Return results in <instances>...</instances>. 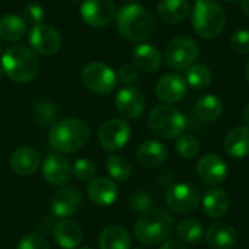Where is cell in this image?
Segmentation results:
<instances>
[{"label": "cell", "mask_w": 249, "mask_h": 249, "mask_svg": "<svg viewBox=\"0 0 249 249\" xmlns=\"http://www.w3.org/2000/svg\"><path fill=\"white\" fill-rule=\"evenodd\" d=\"M146 107V101L143 93L134 86L123 88L115 96V108L127 120L139 118Z\"/></svg>", "instance_id": "cell-13"}, {"label": "cell", "mask_w": 249, "mask_h": 249, "mask_svg": "<svg viewBox=\"0 0 249 249\" xmlns=\"http://www.w3.org/2000/svg\"><path fill=\"white\" fill-rule=\"evenodd\" d=\"M82 206V196L74 187H61L54 193L51 200V210L54 216L69 219L74 216Z\"/></svg>", "instance_id": "cell-16"}, {"label": "cell", "mask_w": 249, "mask_h": 249, "mask_svg": "<svg viewBox=\"0 0 249 249\" xmlns=\"http://www.w3.org/2000/svg\"><path fill=\"white\" fill-rule=\"evenodd\" d=\"M1 76H3V70H1V67H0V80H1Z\"/></svg>", "instance_id": "cell-46"}, {"label": "cell", "mask_w": 249, "mask_h": 249, "mask_svg": "<svg viewBox=\"0 0 249 249\" xmlns=\"http://www.w3.org/2000/svg\"><path fill=\"white\" fill-rule=\"evenodd\" d=\"M200 55L198 42L187 35L174 38L165 48V61L175 70H188Z\"/></svg>", "instance_id": "cell-7"}, {"label": "cell", "mask_w": 249, "mask_h": 249, "mask_svg": "<svg viewBox=\"0 0 249 249\" xmlns=\"http://www.w3.org/2000/svg\"><path fill=\"white\" fill-rule=\"evenodd\" d=\"M130 209L136 213H144L147 210H150L152 207V197L146 193V191H136L134 194H131L130 197Z\"/></svg>", "instance_id": "cell-36"}, {"label": "cell", "mask_w": 249, "mask_h": 249, "mask_svg": "<svg viewBox=\"0 0 249 249\" xmlns=\"http://www.w3.org/2000/svg\"><path fill=\"white\" fill-rule=\"evenodd\" d=\"M190 13V1L188 0H160L158 3V15L159 18L169 25L181 23L187 19Z\"/></svg>", "instance_id": "cell-26"}, {"label": "cell", "mask_w": 249, "mask_h": 249, "mask_svg": "<svg viewBox=\"0 0 249 249\" xmlns=\"http://www.w3.org/2000/svg\"><path fill=\"white\" fill-rule=\"evenodd\" d=\"M177 152L184 159H194L200 153V142L193 134H181L175 143Z\"/></svg>", "instance_id": "cell-33"}, {"label": "cell", "mask_w": 249, "mask_h": 249, "mask_svg": "<svg viewBox=\"0 0 249 249\" xmlns=\"http://www.w3.org/2000/svg\"><path fill=\"white\" fill-rule=\"evenodd\" d=\"M242 120L247 124V127H249V102L244 107V109H242Z\"/></svg>", "instance_id": "cell-42"}, {"label": "cell", "mask_w": 249, "mask_h": 249, "mask_svg": "<svg viewBox=\"0 0 249 249\" xmlns=\"http://www.w3.org/2000/svg\"><path fill=\"white\" fill-rule=\"evenodd\" d=\"M225 150L235 159L249 156V127H235L225 137Z\"/></svg>", "instance_id": "cell-25"}, {"label": "cell", "mask_w": 249, "mask_h": 249, "mask_svg": "<svg viewBox=\"0 0 249 249\" xmlns=\"http://www.w3.org/2000/svg\"><path fill=\"white\" fill-rule=\"evenodd\" d=\"M26 32V22L18 15H4L0 18V38L7 42L19 41Z\"/></svg>", "instance_id": "cell-29"}, {"label": "cell", "mask_w": 249, "mask_h": 249, "mask_svg": "<svg viewBox=\"0 0 249 249\" xmlns=\"http://www.w3.org/2000/svg\"><path fill=\"white\" fill-rule=\"evenodd\" d=\"M80 16L83 22L93 28L108 25L115 16V6L112 0H83L80 6Z\"/></svg>", "instance_id": "cell-12"}, {"label": "cell", "mask_w": 249, "mask_h": 249, "mask_svg": "<svg viewBox=\"0 0 249 249\" xmlns=\"http://www.w3.org/2000/svg\"><path fill=\"white\" fill-rule=\"evenodd\" d=\"M196 115L207 123L216 121L223 114V102L214 95H204L198 98L194 107Z\"/></svg>", "instance_id": "cell-28"}, {"label": "cell", "mask_w": 249, "mask_h": 249, "mask_svg": "<svg viewBox=\"0 0 249 249\" xmlns=\"http://www.w3.org/2000/svg\"><path fill=\"white\" fill-rule=\"evenodd\" d=\"M149 127L160 139H175L179 137L185 127V115L172 105H158L149 114Z\"/></svg>", "instance_id": "cell-6"}, {"label": "cell", "mask_w": 249, "mask_h": 249, "mask_svg": "<svg viewBox=\"0 0 249 249\" xmlns=\"http://www.w3.org/2000/svg\"><path fill=\"white\" fill-rule=\"evenodd\" d=\"M206 242L212 249H232L238 242V233L228 223H214L206 232Z\"/></svg>", "instance_id": "cell-23"}, {"label": "cell", "mask_w": 249, "mask_h": 249, "mask_svg": "<svg viewBox=\"0 0 249 249\" xmlns=\"http://www.w3.org/2000/svg\"><path fill=\"white\" fill-rule=\"evenodd\" d=\"M201 204L210 219H222L229 212V196L222 188L213 187L204 194Z\"/></svg>", "instance_id": "cell-24"}, {"label": "cell", "mask_w": 249, "mask_h": 249, "mask_svg": "<svg viewBox=\"0 0 249 249\" xmlns=\"http://www.w3.org/2000/svg\"><path fill=\"white\" fill-rule=\"evenodd\" d=\"M191 25L198 36L204 39H213L225 29L226 12L214 0H198L196 1L193 10Z\"/></svg>", "instance_id": "cell-5"}, {"label": "cell", "mask_w": 249, "mask_h": 249, "mask_svg": "<svg viewBox=\"0 0 249 249\" xmlns=\"http://www.w3.org/2000/svg\"><path fill=\"white\" fill-rule=\"evenodd\" d=\"M223 1H226V3H235V1H238V0H223Z\"/></svg>", "instance_id": "cell-45"}, {"label": "cell", "mask_w": 249, "mask_h": 249, "mask_svg": "<svg viewBox=\"0 0 249 249\" xmlns=\"http://www.w3.org/2000/svg\"><path fill=\"white\" fill-rule=\"evenodd\" d=\"M131 58H133L134 66L146 73H155L162 66L160 51L156 47H153L150 44H144V42H140L133 50Z\"/></svg>", "instance_id": "cell-21"}, {"label": "cell", "mask_w": 249, "mask_h": 249, "mask_svg": "<svg viewBox=\"0 0 249 249\" xmlns=\"http://www.w3.org/2000/svg\"><path fill=\"white\" fill-rule=\"evenodd\" d=\"M16 249H50L48 242L38 233H29L26 236H23Z\"/></svg>", "instance_id": "cell-38"}, {"label": "cell", "mask_w": 249, "mask_h": 249, "mask_svg": "<svg viewBox=\"0 0 249 249\" xmlns=\"http://www.w3.org/2000/svg\"><path fill=\"white\" fill-rule=\"evenodd\" d=\"M136 249H140V248H136Z\"/></svg>", "instance_id": "cell-50"}, {"label": "cell", "mask_w": 249, "mask_h": 249, "mask_svg": "<svg viewBox=\"0 0 249 249\" xmlns=\"http://www.w3.org/2000/svg\"><path fill=\"white\" fill-rule=\"evenodd\" d=\"M34 114L39 124H48L55 118V107L50 101H41L35 105Z\"/></svg>", "instance_id": "cell-35"}, {"label": "cell", "mask_w": 249, "mask_h": 249, "mask_svg": "<svg viewBox=\"0 0 249 249\" xmlns=\"http://www.w3.org/2000/svg\"><path fill=\"white\" fill-rule=\"evenodd\" d=\"M168 158L166 147L158 140H146L143 142L136 152L137 162L146 169H155L165 163Z\"/></svg>", "instance_id": "cell-19"}, {"label": "cell", "mask_w": 249, "mask_h": 249, "mask_svg": "<svg viewBox=\"0 0 249 249\" xmlns=\"http://www.w3.org/2000/svg\"><path fill=\"white\" fill-rule=\"evenodd\" d=\"M177 235L184 244H198L203 238V226L196 219H185L177 226Z\"/></svg>", "instance_id": "cell-31"}, {"label": "cell", "mask_w": 249, "mask_h": 249, "mask_svg": "<svg viewBox=\"0 0 249 249\" xmlns=\"http://www.w3.org/2000/svg\"><path fill=\"white\" fill-rule=\"evenodd\" d=\"M197 174L204 184L216 187L225 182L228 177V165L219 155L207 153L198 160Z\"/></svg>", "instance_id": "cell-14"}, {"label": "cell", "mask_w": 249, "mask_h": 249, "mask_svg": "<svg viewBox=\"0 0 249 249\" xmlns=\"http://www.w3.org/2000/svg\"><path fill=\"white\" fill-rule=\"evenodd\" d=\"M117 73L105 63H89L82 70L83 86L96 95H108L117 86Z\"/></svg>", "instance_id": "cell-8"}, {"label": "cell", "mask_w": 249, "mask_h": 249, "mask_svg": "<svg viewBox=\"0 0 249 249\" xmlns=\"http://www.w3.org/2000/svg\"><path fill=\"white\" fill-rule=\"evenodd\" d=\"M90 139L89 125L77 118H63L53 124L48 133L51 147L58 153H74L83 149Z\"/></svg>", "instance_id": "cell-1"}, {"label": "cell", "mask_w": 249, "mask_h": 249, "mask_svg": "<svg viewBox=\"0 0 249 249\" xmlns=\"http://www.w3.org/2000/svg\"><path fill=\"white\" fill-rule=\"evenodd\" d=\"M107 169H108L111 178L115 181H120V182L127 181L133 172L131 163L128 162V159L124 156H118V155L109 156L107 159Z\"/></svg>", "instance_id": "cell-32"}, {"label": "cell", "mask_w": 249, "mask_h": 249, "mask_svg": "<svg viewBox=\"0 0 249 249\" xmlns=\"http://www.w3.org/2000/svg\"><path fill=\"white\" fill-rule=\"evenodd\" d=\"M245 77H247V82L249 83V60L247 61V64H245Z\"/></svg>", "instance_id": "cell-44"}, {"label": "cell", "mask_w": 249, "mask_h": 249, "mask_svg": "<svg viewBox=\"0 0 249 249\" xmlns=\"http://www.w3.org/2000/svg\"><path fill=\"white\" fill-rule=\"evenodd\" d=\"M130 235L123 226L111 225L99 235V249H130Z\"/></svg>", "instance_id": "cell-27"}, {"label": "cell", "mask_w": 249, "mask_h": 249, "mask_svg": "<svg viewBox=\"0 0 249 249\" xmlns=\"http://www.w3.org/2000/svg\"><path fill=\"white\" fill-rule=\"evenodd\" d=\"M115 25L121 36L131 42H143L155 29V20L150 12L136 3L125 4L118 10Z\"/></svg>", "instance_id": "cell-3"}, {"label": "cell", "mask_w": 249, "mask_h": 249, "mask_svg": "<svg viewBox=\"0 0 249 249\" xmlns=\"http://www.w3.org/2000/svg\"><path fill=\"white\" fill-rule=\"evenodd\" d=\"M54 239L60 248L77 249L82 244L83 232L76 222L70 219H63L54 228Z\"/></svg>", "instance_id": "cell-22"}, {"label": "cell", "mask_w": 249, "mask_h": 249, "mask_svg": "<svg viewBox=\"0 0 249 249\" xmlns=\"http://www.w3.org/2000/svg\"><path fill=\"white\" fill-rule=\"evenodd\" d=\"M44 179L51 184L61 187L73 175V165L70 160L61 155H50L41 165Z\"/></svg>", "instance_id": "cell-15"}, {"label": "cell", "mask_w": 249, "mask_h": 249, "mask_svg": "<svg viewBox=\"0 0 249 249\" xmlns=\"http://www.w3.org/2000/svg\"><path fill=\"white\" fill-rule=\"evenodd\" d=\"M241 6H242L244 13L249 18V0H242V1H241Z\"/></svg>", "instance_id": "cell-43"}, {"label": "cell", "mask_w": 249, "mask_h": 249, "mask_svg": "<svg viewBox=\"0 0 249 249\" xmlns=\"http://www.w3.org/2000/svg\"><path fill=\"white\" fill-rule=\"evenodd\" d=\"M137 76H139V71H137V67L136 66H133V64H124V66L120 67V70L117 73V80L121 82L125 86H131L133 83H136Z\"/></svg>", "instance_id": "cell-39"}, {"label": "cell", "mask_w": 249, "mask_h": 249, "mask_svg": "<svg viewBox=\"0 0 249 249\" xmlns=\"http://www.w3.org/2000/svg\"><path fill=\"white\" fill-rule=\"evenodd\" d=\"M174 229L175 220L166 210L150 209L139 217L134 226V235L140 244L153 247L166 242Z\"/></svg>", "instance_id": "cell-2"}, {"label": "cell", "mask_w": 249, "mask_h": 249, "mask_svg": "<svg viewBox=\"0 0 249 249\" xmlns=\"http://www.w3.org/2000/svg\"><path fill=\"white\" fill-rule=\"evenodd\" d=\"M160 249H187V248L184 247V244H182L181 241H172V239H169V241L163 242V245H162V248Z\"/></svg>", "instance_id": "cell-41"}, {"label": "cell", "mask_w": 249, "mask_h": 249, "mask_svg": "<svg viewBox=\"0 0 249 249\" xmlns=\"http://www.w3.org/2000/svg\"><path fill=\"white\" fill-rule=\"evenodd\" d=\"M130 136H131V128L128 123L123 118H111L105 121L98 131L99 144L107 152L121 150L128 143Z\"/></svg>", "instance_id": "cell-10"}, {"label": "cell", "mask_w": 249, "mask_h": 249, "mask_svg": "<svg viewBox=\"0 0 249 249\" xmlns=\"http://www.w3.org/2000/svg\"><path fill=\"white\" fill-rule=\"evenodd\" d=\"M1 70L16 83H28L38 74L39 61L25 45H10L1 55Z\"/></svg>", "instance_id": "cell-4"}, {"label": "cell", "mask_w": 249, "mask_h": 249, "mask_svg": "<svg viewBox=\"0 0 249 249\" xmlns=\"http://www.w3.org/2000/svg\"><path fill=\"white\" fill-rule=\"evenodd\" d=\"M29 44L41 55H54L61 47V35L54 26L39 23L32 26L29 32Z\"/></svg>", "instance_id": "cell-11"}, {"label": "cell", "mask_w": 249, "mask_h": 249, "mask_svg": "<svg viewBox=\"0 0 249 249\" xmlns=\"http://www.w3.org/2000/svg\"><path fill=\"white\" fill-rule=\"evenodd\" d=\"M10 168L20 177H29L41 166V156L32 147H19L10 156Z\"/></svg>", "instance_id": "cell-20"}, {"label": "cell", "mask_w": 249, "mask_h": 249, "mask_svg": "<svg viewBox=\"0 0 249 249\" xmlns=\"http://www.w3.org/2000/svg\"><path fill=\"white\" fill-rule=\"evenodd\" d=\"M77 249H92V248H77Z\"/></svg>", "instance_id": "cell-48"}, {"label": "cell", "mask_w": 249, "mask_h": 249, "mask_svg": "<svg viewBox=\"0 0 249 249\" xmlns=\"http://www.w3.org/2000/svg\"><path fill=\"white\" fill-rule=\"evenodd\" d=\"M166 206L179 214L191 213L201 203V194L197 187L188 182H181L171 187L165 196Z\"/></svg>", "instance_id": "cell-9"}, {"label": "cell", "mask_w": 249, "mask_h": 249, "mask_svg": "<svg viewBox=\"0 0 249 249\" xmlns=\"http://www.w3.org/2000/svg\"><path fill=\"white\" fill-rule=\"evenodd\" d=\"M229 44L232 50H235L239 54H249V31L248 29H239L232 34Z\"/></svg>", "instance_id": "cell-37"}, {"label": "cell", "mask_w": 249, "mask_h": 249, "mask_svg": "<svg viewBox=\"0 0 249 249\" xmlns=\"http://www.w3.org/2000/svg\"><path fill=\"white\" fill-rule=\"evenodd\" d=\"M156 96L166 105L177 104L187 95V82L182 76L175 73L163 74L156 83Z\"/></svg>", "instance_id": "cell-17"}, {"label": "cell", "mask_w": 249, "mask_h": 249, "mask_svg": "<svg viewBox=\"0 0 249 249\" xmlns=\"http://www.w3.org/2000/svg\"><path fill=\"white\" fill-rule=\"evenodd\" d=\"M88 196L92 203L101 207H107L115 203L118 198V188L117 184L105 177H98L89 181L88 185Z\"/></svg>", "instance_id": "cell-18"}, {"label": "cell", "mask_w": 249, "mask_h": 249, "mask_svg": "<svg viewBox=\"0 0 249 249\" xmlns=\"http://www.w3.org/2000/svg\"><path fill=\"white\" fill-rule=\"evenodd\" d=\"M194 1H198V0H194Z\"/></svg>", "instance_id": "cell-49"}, {"label": "cell", "mask_w": 249, "mask_h": 249, "mask_svg": "<svg viewBox=\"0 0 249 249\" xmlns=\"http://www.w3.org/2000/svg\"><path fill=\"white\" fill-rule=\"evenodd\" d=\"M96 168L89 159H77L73 165V175L79 181H92L95 178Z\"/></svg>", "instance_id": "cell-34"}, {"label": "cell", "mask_w": 249, "mask_h": 249, "mask_svg": "<svg viewBox=\"0 0 249 249\" xmlns=\"http://www.w3.org/2000/svg\"><path fill=\"white\" fill-rule=\"evenodd\" d=\"M125 1H137V0H125Z\"/></svg>", "instance_id": "cell-47"}, {"label": "cell", "mask_w": 249, "mask_h": 249, "mask_svg": "<svg viewBox=\"0 0 249 249\" xmlns=\"http://www.w3.org/2000/svg\"><path fill=\"white\" fill-rule=\"evenodd\" d=\"M44 19V9L42 6L36 4V3H32V4H28L25 12H23V20L26 23H31V25H39Z\"/></svg>", "instance_id": "cell-40"}, {"label": "cell", "mask_w": 249, "mask_h": 249, "mask_svg": "<svg viewBox=\"0 0 249 249\" xmlns=\"http://www.w3.org/2000/svg\"><path fill=\"white\" fill-rule=\"evenodd\" d=\"M213 82V73L206 64H194L187 70V83L197 89H207Z\"/></svg>", "instance_id": "cell-30"}]
</instances>
